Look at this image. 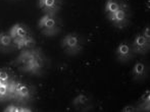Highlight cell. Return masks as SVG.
<instances>
[{"label":"cell","instance_id":"13","mask_svg":"<svg viewBox=\"0 0 150 112\" xmlns=\"http://www.w3.org/2000/svg\"><path fill=\"white\" fill-rule=\"evenodd\" d=\"M87 101V98L84 95H80L75 99V104H84Z\"/></svg>","mask_w":150,"mask_h":112},{"label":"cell","instance_id":"4","mask_svg":"<svg viewBox=\"0 0 150 112\" xmlns=\"http://www.w3.org/2000/svg\"><path fill=\"white\" fill-rule=\"evenodd\" d=\"M108 18H110L111 20L117 22V24H120V23H122L125 20H126V12H125L122 9H119V10H117L115 13L109 14Z\"/></svg>","mask_w":150,"mask_h":112},{"label":"cell","instance_id":"7","mask_svg":"<svg viewBox=\"0 0 150 112\" xmlns=\"http://www.w3.org/2000/svg\"><path fill=\"white\" fill-rule=\"evenodd\" d=\"M146 44H147V39L143 35L137 36V38L135 39V41H134V46L136 48L145 47V46H146Z\"/></svg>","mask_w":150,"mask_h":112},{"label":"cell","instance_id":"17","mask_svg":"<svg viewBox=\"0 0 150 112\" xmlns=\"http://www.w3.org/2000/svg\"><path fill=\"white\" fill-rule=\"evenodd\" d=\"M149 32H150V29H149V27H147L146 29H145V31H144V37L146 38L147 40H149V38H150V34H149Z\"/></svg>","mask_w":150,"mask_h":112},{"label":"cell","instance_id":"19","mask_svg":"<svg viewBox=\"0 0 150 112\" xmlns=\"http://www.w3.org/2000/svg\"><path fill=\"white\" fill-rule=\"evenodd\" d=\"M124 111H125V112H128V111H135V109L133 108V107H131V106H128V107H126V108L124 109Z\"/></svg>","mask_w":150,"mask_h":112},{"label":"cell","instance_id":"15","mask_svg":"<svg viewBox=\"0 0 150 112\" xmlns=\"http://www.w3.org/2000/svg\"><path fill=\"white\" fill-rule=\"evenodd\" d=\"M142 100L145 102V104H148L149 105V100H150V92H149V91H146V92L143 94Z\"/></svg>","mask_w":150,"mask_h":112},{"label":"cell","instance_id":"2","mask_svg":"<svg viewBox=\"0 0 150 112\" xmlns=\"http://www.w3.org/2000/svg\"><path fill=\"white\" fill-rule=\"evenodd\" d=\"M55 20H54L53 18L49 15H46L40 20V27L41 28H44L48 31H51V30L55 29Z\"/></svg>","mask_w":150,"mask_h":112},{"label":"cell","instance_id":"8","mask_svg":"<svg viewBox=\"0 0 150 112\" xmlns=\"http://www.w3.org/2000/svg\"><path fill=\"white\" fill-rule=\"evenodd\" d=\"M117 52L120 56H127L129 54V52H130V47L127 44H120L117 47Z\"/></svg>","mask_w":150,"mask_h":112},{"label":"cell","instance_id":"11","mask_svg":"<svg viewBox=\"0 0 150 112\" xmlns=\"http://www.w3.org/2000/svg\"><path fill=\"white\" fill-rule=\"evenodd\" d=\"M144 69H145L144 64H143V63L138 62L136 65H135V67H134L135 75H142L143 73H144Z\"/></svg>","mask_w":150,"mask_h":112},{"label":"cell","instance_id":"12","mask_svg":"<svg viewBox=\"0 0 150 112\" xmlns=\"http://www.w3.org/2000/svg\"><path fill=\"white\" fill-rule=\"evenodd\" d=\"M8 93V84L0 82V97L6 96Z\"/></svg>","mask_w":150,"mask_h":112},{"label":"cell","instance_id":"14","mask_svg":"<svg viewBox=\"0 0 150 112\" xmlns=\"http://www.w3.org/2000/svg\"><path fill=\"white\" fill-rule=\"evenodd\" d=\"M8 75L7 73H5V71L3 70H0V82L1 83H7L8 82Z\"/></svg>","mask_w":150,"mask_h":112},{"label":"cell","instance_id":"18","mask_svg":"<svg viewBox=\"0 0 150 112\" xmlns=\"http://www.w3.org/2000/svg\"><path fill=\"white\" fill-rule=\"evenodd\" d=\"M18 112H31V109L25 107H18Z\"/></svg>","mask_w":150,"mask_h":112},{"label":"cell","instance_id":"5","mask_svg":"<svg viewBox=\"0 0 150 112\" xmlns=\"http://www.w3.org/2000/svg\"><path fill=\"white\" fill-rule=\"evenodd\" d=\"M78 43H79V41H78V39H77V37H76V36L69 35L64 39V45H67V47L71 48V49H74V48H77L78 47Z\"/></svg>","mask_w":150,"mask_h":112},{"label":"cell","instance_id":"3","mask_svg":"<svg viewBox=\"0 0 150 112\" xmlns=\"http://www.w3.org/2000/svg\"><path fill=\"white\" fill-rule=\"evenodd\" d=\"M14 94L18 95L23 98H27L30 95V90L27 86L23 84H16V91H14Z\"/></svg>","mask_w":150,"mask_h":112},{"label":"cell","instance_id":"1","mask_svg":"<svg viewBox=\"0 0 150 112\" xmlns=\"http://www.w3.org/2000/svg\"><path fill=\"white\" fill-rule=\"evenodd\" d=\"M10 36L13 39H23V38H26L28 36V34H27L26 30L23 28L21 25H16L10 31Z\"/></svg>","mask_w":150,"mask_h":112},{"label":"cell","instance_id":"9","mask_svg":"<svg viewBox=\"0 0 150 112\" xmlns=\"http://www.w3.org/2000/svg\"><path fill=\"white\" fill-rule=\"evenodd\" d=\"M11 36L6 35V34H1L0 35V45L2 46H9L11 44Z\"/></svg>","mask_w":150,"mask_h":112},{"label":"cell","instance_id":"6","mask_svg":"<svg viewBox=\"0 0 150 112\" xmlns=\"http://www.w3.org/2000/svg\"><path fill=\"white\" fill-rule=\"evenodd\" d=\"M120 9V5L117 4V2L113 1V0H108L106 3V12H108V14L115 13L117 10Z\"/></svg>","mask_w":150,"mask_h":112},{"label":"cell","instance_id":"10","mask_svg":"<svg viewBox=\"0 0 150 112\" xmlns=\"http://www.w3.org/2000/svg\"><path fill=\"white\" fill-rule=\"evenodd\" d=\"M40 6L46 8H53L55 6V0H40Z\"/></svg>","mask_w":150,"mask_h":112},{"label":"cell","instance_id":"16","mask_svg":"<svg viewBox=\"0 0 150 112\" xmlns=\"http://www.w3.org/2000/svg\"><path fill=\"white\" fill-rule=\"evenodd\" d=\"M5 111H6V112H8V111H9V112H18V107L11 105V106L7 107V108L5 109Z\"/></svg>","mask_w":150,"mask_h":112}]
</instances>
